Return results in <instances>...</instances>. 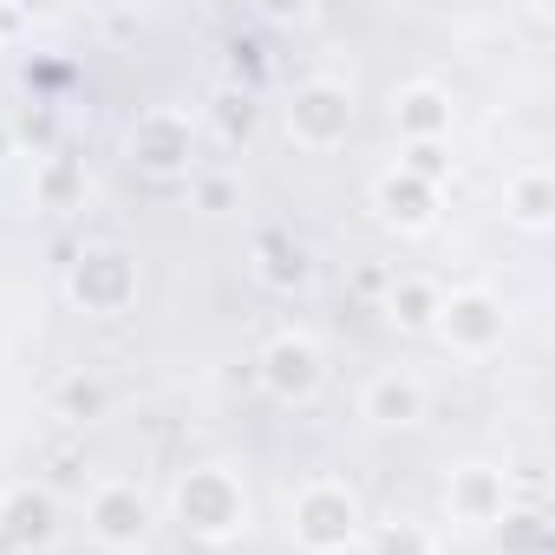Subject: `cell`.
I'll return each mask as SVG.
<instances>
[{"instance_id": "obj_20", "label": "cell", "mask_w": 555, "mask_h": 555, "mask_svg": "<svg viewBox=\"0 0 555 555\" xmlns=\"http://www.w3.org/2000/svg\"><path fill=\"white\" fill-rule=\"evenodd\" d=\"M366 555H438V535L412 516H392V522H366Z\"/></svg>"}, {"instance_id": "obj_18", "label": "cell", "mask_w": 555, "mask_h": 555, "mask_svg": "<svg viewBox=\"0 0 555 555\" xmlns=\"http://www.w3.org/2000/svg\"><path fill=\"white\" fill-rule=\"evenodd\" d=\"M438 301H444L438 282H425V274H405V282L386 288V321H392L399 334H431V327H438Z\"/></svg>"}, {"instance_id": "obj_15", "label": "cell", "mask_w": 555, "mask_h": 555, "mask_svg": "<svg viewBox=\"0 0 555 555\" xmlns=\"http://www.w3.org/2000/svg\"><path fill=\"white\" fill-rule=\"evenodd\" d=\"M503 222L522 235H548L555 229V170L548 164H522L503 177Z\"/></svg>"}, {"instance_id": "obj_13", "label": "cell", "mask_w": 555, "mask_h": 555, "mask_svg": "<svg viewBox=\"0 0 555 555\" xmlns=\"http://www.w3.org/2000/svg\"><path fill=\"white\" fill-rule=\"evenodd\" d=\"M248 274H255L268 295H301V288L314 282V255H308V242L288 235V229H255V242H248Z\"/></svg>"}, {"instance_id": "obj_8", "label": "cell", "mask_w": 555, "mask_h": 555, "mask_svg": "<svg viewBox=\"0 0 555 555\" xmlns=\"http://www.w3.org/2000/svg\"><path fill=\"white\" fill-rule=\"evenodd\" d=\"M509 503H516V483H509L503 464H490V457L451 464V477H444V522H451V529L490 535V529L509 516Z\"/></svg>"}, {"instance_id": "obj_1", "label": "cell", "mask_w": 555, "mask_h": 555, "mask_svg": "<svg viewBox=\"0 0 555 555\" xmlns=\"http://www.w3.org/2000/svg\"><path fill=\"white\" fill-rule=\"evenodd\" d=\"M170 522H177L196 548H229V542H242L248 522H255V503H248L242 470H235V464H216V457L177 470V483H170Z\"/></svg>"}, {"instance_id": "obj_4", "label": "cell", "mask_w": 555, "mask_h": 555, "mask_svg": "<svg viewBox=\"0 0 555 555\" xmlns=\"http://www.w3.org/2000/svg\"><path fill=\"white\" fill-rule=\"evenodd\" d=\"M353 118H360L353 86H347V79H334V73L295 79V92L282 99V131H288V144H295V151H308V157L340 151V144L353 138Z\"/></svg>"}, {"instance_id": "obj_21", "label": "cell", "mask_w": 555, "mask_h": 555, "mask_svg": "<svg viewBox=\"0 0 555 555\" xmlns=\"http://www.w3.org/2000/svg\"><path fill=\"white\" fill-rule=\"evenodd\" d=\"M490 535L503 542V555H548V516L535 503H509V516Z\"/></svg>"}, {"instance_id": "obj_5", "label": "cell", "mask_w": 555, "mask_h": 555, "mask_svg": "<svg viewBox=\"0 0 555 555\" xmlns=\"http://www.w3.org/2000/svg\"><path fill=\"white\" fill-rule=\"evenodd\" d=\"M196 151H203V125H196L183 105H144V112L131 118V131H125L131 170H138V177H157V183L190 177V170H196Z\"/></svg>"}, {"instance_id": "obj_25", "label": "cell", "mask_w": 555, "mask_h": 555, "mask_svg": "<svg viewBox=\"0 0 555 555\" xmlns=\"http://www.w3.org/2000/svg\"><path fill=\"white\" fill-rule=\"evenodd\" d=\"M261 14H268L274 27H308V21H314V8H282V0H274V8H261Z\"/></svg>"}, {"instance_id": "obj_22", "label": "cell", "mask_w": 555, "mask_h": 555, "mask_svg": "<svg viewBox=\"0 0 555 555\" xmlns=\"http://www.w3.org/2000/svg\"><path fill=\"white\" fill-rule=\"evenodd\" d=\"M53 412H60L66 425L99 418V412H105V379H99V373H66V379L53 386Z\"/></svg>"}, {"instance_id": "obj_17", "label": "cell", "mask_w": 555, "mask_h": 555, "mask_svg": "<svg viewBox=\"0 0 555 555\" xmlns=\"http://www.w3.org/2000/svg\"><path fill=\"white\" fill-rule=\"evenodd\" d=\"M86 190H92L86 157L47 151V157L34 164V209H40V216H73V209H86Z\"/></svg>"}, {"instance_id": "obj_14", "label": "cell", "mask_w": 555, "mask_h": 555, "mask_svg": "<svg viewBox=\"0 0 555 555\" xmlns=\"http://www.w3.org/2000/svg\"><path fill=\"white\" fill-rule=\"evenodd\" d=\"M451 125H457V105L438 79H412L392 92V131L399 144H451Z\"/></svg>"}, {"instance_id": "obj_2", "label": "cell", "mask_w": 555, "mask_h": 555, "mask_svg": "<svg viewBox=\"0 0 555 555\" xmlns=\"http://www.w3.org/2000/svg\"><path fill=\"white\" fill-rule=\"evenodd\" d=\"M288 535L301 555H353L366 542V503L347 477H308L288 496Z\"/></svg>"}, {"instance_id": "obj_10", "label": "cell", "mask_w": 555, "mask_h": 555, "mask_svg": "<svg viewBox=\"0 0 555 555\" xmlns=\"http://www.w3.org/2000/svg\"><path fill=\"white\" fill-rule=\"evenodd\" d=\"M366 203H373V216H379L392 235H431V229H438V209H444V190H431L425 177L386 164V170L366 183Z\"/></svg>"}, {"instance_id": "obj_24", "label": "cell", "mask_w": 555, "mask_h": 555, "mask_svg": "<svg viewBox=\"0 0 555 555\" xmlns=\"http://www.w3.org/2000/svg\"><path fill=\"white\" fill-rule=\"evenodd\" d=\"M27 27H34V14H27V8H0V47H8L14 34H27Z\"/></svg>"}, {"instance_id": "obj_6", "label": "cell", "mask_w": 555, "mask_h": 555, "mask_svg": "<svg viewBox=\"0 0 555 555\" xmlns=\"http://www.w3.org/2000/svg\"><path fill=\"white\" fill-rule=\"evenodd\" d=\"M255 386H261L274 405H288V412L314 405V399L327 392V353H321V340L301 334V327L268 334L261 353H255Z\"/></svg>"}, {"instance_id": "obj_3", "label": "cell", "mask_w": 555, "mask_h": 555, "mask_svg": "<svg viewBox=\"0 0 555 555\" xmlns=\"http://www.w3.org/2000/svg\"><path fill=\"white\" fill-rule=\"evenodd\" d=\"M144 295V268L125 242H79L73 261H66V301L86 314V321H118L131 314Z\"/></svg>"}, {"instance_id": "obj_12", "label": "cell", "mask_w": 555, "mask_h": 555, "mask_svg": "<svg viewBox=\"0 0 555 555\" xmlns=\"http://www.w3.org/2000/svg\"><path fill=\"white\" fill-rule=\"evenodd\" d=\"M425 412H431V386L412 366H386L360 386V418L373 431H412V425H425Z\"/></svg>"}, {"instance_id": "obj_9", "label": "cell", "mask_w": 555, "mask_h": 555, "mask_svg": "<svg viewBox=\"0 0 555 555\" xmlns=\"http://www.w3.org/2000/svg\"><path fill=\"white\" fill-rule=\"evenodd\" d=\"M86 535L112 555H138L151 535H157V509L151 496L131 483V477H105L92 496H86Z\"/></svg>"}, {"instance_id": "obj_7", "label": "cell", "mask_w": 555, "mask_h": 555, "mask_svg": "<svg viewBox=\"0 0 555 555\" xmlns=\"http://www.w3.org/2000/svg\"><path fill=\"white\" fill-rule=\"evenodd\" d=\"M438 347L451 353V360H496L503 353V340H509V308H503V295L496 288H451L444 301H438Z\"/></svg>"}, {"instance_id": "obj_16", "label": "cell", "mask_w": 555, "mask_h": 555, "mask_svg": "<svg viewBox=\"0 0 555 555\" xmlns=\"http://www.w3.org/2000/svg\"><path fill=\"white\" fill-rule=\"evenodd\" d=\"M196 125H203L222 151H248V144L261 138V99L229 79V86H216V92L203 99V118H196Z\"/></svg>"}, {"instance_id": "obj_23", "label": "cell", "mask_w": 555, "mask_h": 555, "mask_svg": "<svg viewBox=\"0 0 555 555\" xmlns=\"http://www.w3.org/2000/svg\"><path fill=\"white\" fill-rule=\"evenodd\" d=\"M399 170H412V177H425L431 190H444V183H451V144H405V151H399Z\"/></svg>"}, {"instance_id": "obj_11", "label": "cell", "mask_w": 555, "mask_h": 555, "mask_svg": "<svg viewBox=\"0 0 555 555\" xmlns=\"http://www.w3.org/2000/svg\"><path fill=\"white\" fill-rule=\"evenodd\" d=\"M60 535V496L47 483L0 490V555H40Z\"/></svg>"}, {"instance_id": "obj_19", "label": "cell", "mask_w": 555, "mask_h": 555, "mask_svg": "<svg viewBox=\"0 0 555 555\" xmlns=\"http://www.w3.org/2000/svg\"><path fill=\"white\" fill-rule=\"evenodd\" d=\"M242 196H248V190H242L235 170H209V164L190 170V209H196V216H235Z\"/></svg>"}]
</instances>
